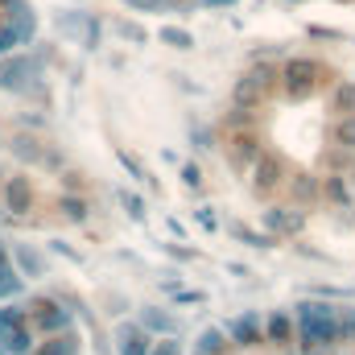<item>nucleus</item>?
Returning a JSON list of instances; mask_svg holds the SVG:
<instances>
[{
	"instance_id": "39448f33",
	"label": "nucleus",
	"mask_w": 355,
	"mask_h": 355,
	"mask_svg": "<svg viewBox=\"0 0 355 355\" xmlns=\"http://www.w3.org/2000/svg\"><path fill=\"white\" fill-rule=\"evenodd\" d=\"M21 318H25V314H21L17 306H4V310H0V335L12 331V327H21Z\"/></svg>"
},
{
	"instance_id": "0eeeda50",
	"label": "nucleus",
	"mask_w": 355,
	"mask_h": 355,
	"mask_svg": "<svg viewBox=\"0 0 355 355\" xmlns=\"http://www.w3.org/2000/svg\"><path fill=\"white\" fill-rule=\"evenodd\" d=\"M12 46H21V37H17V29H12V25H0V54H8Z\"/></svg>"
},
{
	"instance_id": "7ed1b4c3",
	"label": "nucleus",
	"mask_w": 355,
	"mask_h": 355,
	"mask_svg": "<svg viewBox=\"0 0 355 355\" xmlns=\"http://www.w3.org/2000/svg\"><path fill=\"white\" fill-rule=\"evenodd\" d=\"M4 194H8V207H12L17 215H25V211L33 207V190H29V182H25V178H12V182L4 186Z\"/></svg>"
},
{
	"instance_id": "20e7f679",
	"label": "nucleus",
	"mask_w": 355,
	"mask_h": 355,
	"mask_svg": "<svg viewBox=\"0 0 355 355\" xmlns=\"http://www.w3.org/2000/svg\"><path fill=\"white\" fill-rule=\"evenodd\" d=\"M33 310H37V327H42V331H54V327H67V314H58V306H46V302H37Z\"/></svg>"
},
{
	"instance_id": "9b49d317",
	"label": "nucleus",
	"mask_w": 355,
	"mask_h": 355,
	"mask_svg": "<svg viewBox=\"0 0 355 355\" xmlns=\"http://www.w3.org/2000/svg\"><path fill=\"white\" fill-rule=\"evenodd\" d=\"M202 4H236V0H202Z\"/></svg>"
},
{
	"instance_id": "6e6552de",
	"label": "nucleus",
	"mask_w": 355,
	"mask_h": 355,
	"mask_svg": "<svg viewBox=\"0 0 355 355\" xmlns=\"http://www.w3.org/2000/svg\"><path fill=\"white\" fill-rule=\"evenodd\" d=\"M128 8H141V12H153V8H162V4H170V0H124Z\"/></svg>"
},
{
	"instance_id": "f03ea898",
	"label": "nucleus",
	"mask_w": 355,
	"mask_h": 355,
	"mask_svg": "<svg viewBox=\"0 0 355 355\" xmlns=\"http://www.w3.org/2000/svg\"><path fill=\"white\" fill-rule=\"evenodd\" d=\"M33 75V58H25V54H17V58H8V62H0V87L12 91V87H25V79Z\"/></svg>"
},
{
	"instance_id": "1a4fd4ad",
	"label": "nucleus",
	"mask_w": 355,
	"mask_h": 355,
	"mask_svg": "<svg viewBox=\"0 0 355 355\" xmlns=\"http://www.w3.org/2000/svg\"><path fill=\"white\" fill-rule=\"evenodd\" d=\"M17 257H21V265L29 268V272H33V268H37V257H33V252H25V248H21V252H17Z\"/></svg>"
},
{
	"instance_id": "423d86ee",
	"label": "nucleus",
	"mask_w": 355,
	"mask_h": 355,
	"mask_svg": "<svg viewBox=\"0 0 355 355\" xmlns=\"http://www.w3.org/2000/svg\"><path fill=\"white\" fill-rule=\"evenodd\" d=\"M162 42H170V46H178V50H186V46H190V33H186V29H162Z\"/></svg>"
},
{
	"instance_id": "f257e3e1",
	"label": "nucleus",
	"mask_w": 355,
	"mask_h": 355,
	"mask_svg": "<svg viewBox=\"0 0 355 355\" xmlns=\"http://www.w3.org/2000/svg\"><path fill=\"white\" fill-rule=\"evenodd\" d=\"M331 71L322 62H310V58H293L281 67V91L289 99H314L318 91H331Z\"/></svg>"
},
{
	"instance_id": "9d476101",
	"label": "nucleus",
	"mask_w": 355,
	"mask_h": 355,
	"mask_svg": "<svg viewBox=\"0 0 355 355\" xmlns=\"http://www.w3.org/2000/svg\"><path fill=\"white\" fill-rule=\"evenodd\" d=\"M4 272H8V265H4V248H0V277H4Z\"/></svg>"
}]
</instances>
